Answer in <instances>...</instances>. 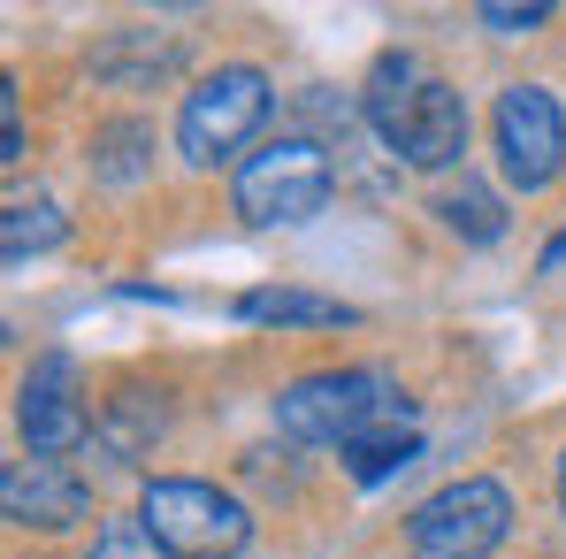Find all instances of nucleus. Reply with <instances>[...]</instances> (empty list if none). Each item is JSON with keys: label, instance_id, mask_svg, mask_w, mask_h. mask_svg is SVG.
Listing matches in <instances>:
<instances>
[{"label": "nucleus", "instance_id": "7", "mask_svg": "<svg viewBox=\"0 0 566 559\" xmlns=\"http://www.w3.org/2000/svg\"><path fill=\"white\" fill-rule=\"evenodd\" d=\"M490 138H497V169L521 191H552L566 169V107L544 85H505L490 107Z\"/></svg>", "mask_w": 566, "mask_h": 559}, {"label": "nucleus", "instance_id": "11", "mask_svg": "<svg viewBox=\"0 0 566 559\" xmlns=\"http://www.w3.org/2000/svg\"><path fill=\"white\" fill-rule=\"evenodd\" d=\"M161 429H169V406H161V391H115L107 398V414H99V453L107 460H146L154 445H161Z\"/></svg>", "mask_w": 566, "mask_h": 559}, {"label": "nucleus", "instance_id": "9", "mask_svg": "<svg viewBox=\"0 0 566 559\" xmlns=\"http://www.w3.org/2000/svg\"><path fill=\"white\" fill-rule=\"evenodd\" d=\"M0 514L15 529H77L93 514V483L70 460H8L0 467Z\"/></svg>", "mask_w": 566, "mask_h": 559}, {"label": "nucleus", "instance_id": "12", "mask_svg": "<svg viewBox=\"0 0 566 559\" xmlns=\"http://www.w3.org/2000/svg\"><path fill=\"white\" fill-rule=\"evenodd\" d=\"M413 453H421V437H413V406H390L382 422H368V429L345 445V475H353V483H382V475H398Z\"/></svg>", "mask_w": 566, "mask_h": 559}, {"label": "nucleus", "instance_id": "2", "mask_svg": "<svg viewBox=\"0 0 566 559\" xmlns=\"http://www.w3.org/2000/svg\"><path fill=\"white\" fill-rule=\"evenodd\" d=\"M269 107H276L269 70H253V62L207 70L185 93V107H177V154H185V169H222V162H238L245 138L269 123Z\"/></svg>", "mask_w": 566, "mask_h": 559}, {"label": "nucleus", "instance_id": "19", "mask_svg": "<svg viewBox=\"0 0 566 559\" xmlns=\"http://www.w3.org/2000/svg\"><path fill=\"white\" fill-rule=\"evenodd\" d=\"M0 162H8V169L23 162V107H15V85L0 93Z\"/></svg>", "mask_w": 566, "mask_h": 559}, {"label": "nucleus", "instance_id": "5", "mask_svg": "<svg viewBox=\"0 0 566 559\" xmlns=\"http://www.w3.org/2000/svg\"><path fill=\"white\" fill-rule=\"evenodd\" d=\"M138 521H146L177 559H230V552L253 545V514H245L230 490L199 483V475H154V483L138 490Z\"/></svg>", "mask_w": 566, "mask_h": 559}, {"label": "nucleus", "instance_id": "8", "mask_svg": "<svg viewBox=\"0 0 566 559\" xmlns=\"http://www.w3.org/2000/svg\"><path fill=\"white\" fill-rule=\"evenodd\" d=\"M15 429H23V445H31V460H70L85 437H99L70 353H39V361H31V375L15 383Z\"/></svg>", "mask_w": 566, "mask_h": 559}, {"label": "nucleus", "instance_id": "14", "mask_svg": "<svg viewBox=\"0 0 566 559\" xmlns=\"http://www.w3.org/2000/svg\"><path fill=\"white\" fill-rule=\"evenodd\" d=\"M85 169H93L99 185H138V177L154 169V123H138V115L99 123V131H93V154H85Z\"/></svg>", "mask_w": 566, "mask_h": 559}, {"label": "nucleus", "instance_id": "17", "mask_svg": "<svg viewBox=\"0 0 566 559\" xmlns=\"http://www.w3.org/2000/svg\"><path fill=\"white\" fill-rule=\"evenodd\" d=\"M85 559H177V552H169L138 514H115V521H99V529H93V552H85Z\"/></svg>", "mask_w": 566, "mask_h": 559}, {"label": "nucleus", "instance_id": "1", "mask_svg": "<svg viewBox=\"0 0 566 559\" xmlns=\"http://www.w3.org/2000/svg\"><path fill=\"white\" fill-rule=\"evenodd\" d=\"M360 115H368V131L406 169H452L468 154V100H460V85L421 77V62L406 46H382L376 54Z\"/></svg>", "mask_w": 566, "mask_h": 559}, {"label": "nucleus", "instance_id": "10", "mask_svg": "<svg viewBox=\"0 0 566 559\" xmlns=\"http://www.w3.org/2000/svg\"><path fill=\"white\" fill-rule=\"evenodd\" d=\"M238 322H276V330H345L360 322V307L329 299V291H298V283H269L238 299Z\"/></svg>", "mask_w": 566, "mask_h": 559}, {"label": "nucleus", "instance_id": "6", "mask_svg": "<svg viewBox=\"0 0 566 559\" xmlns=\"http://www.w3.org/2000/svg\"><path fill=\"white\" fill-rule=\"evenodd\" d=\"M513 537V490L497 475H460L406 514V545L421 559H490Z\"/></svg>", "mask_w": 566, "mask_h": 559}, {"label": "nucleus", "instance_id": "13", "mask_svg": "<svg viewBox=\"0 0 566 559\" xmlns=\"http://www.w3.org/2000/svg\"><path fill=\"white\" fill-rule=\"evenodd\" d=\"M177 62H185V46H177V39H154V31H115L93 54L99 77H107V85H130V93L154 85V77H169Z\"/></svg>", "mask_w": 566, "mask_h": 559}, {"label": "nucleus", "instance_id": "15", "mask_svg": "<svg viewBox=\"0 0 566 559\" xmlns=\"http://www.w3.org/2000/svg\"><path fill=\"white\" fill-rule=\"evenodd\" d=\"M62 238H70V215H62L54 199H8V215H0V253H8V269L54 253Z\"/></svg>", "mask_w": 566, "mask_h": 559}, {"label": "nucleus", "instance_id": "16", "mask_svg": "<svg viewBox=\"0 0 566 559\" xmlns=\"http://www.w3.org/2000/svg\"><path fill=\"white\" fill-rule=\"evenodd\" d=\"M437 215H444V230H460L468 246H490L497 230H505V207H497V191L460 177L452 191H437Z\"/></svg>", "mask_w": 566, "mask_h": 559}, {"label": "nucleus", "instance_id": "18", "mask_svg": "<svg viewBox=\"0 0 566 559\" xmlns=\"http://www.w3.org/2000/svg\"><path fill=\"white\" fill-rule=\"evenodd\" d=\"M474 23H490L497 39H521V31L552 23V8H544V0H521V8H513V0H482V8H474Z\"/></svg>", "mask_w": 566, "mask_h": 559}, {"label": "nucleus", "instance_id": "20", "mask_svg": "<svg viewBox=\"0 0 566 559\" xmlns=\"http://www.w3.org/2000/svg\"><path fill=\"white\" fill-rule=\"evenodd\" d=\"M559 514H566V453H559Z\"/></svg>", "mask_w": 566, "mask_h": 559}, {"label": "nucleus", "instance_id": "3", "mask_svg": "<svg viewBox=\"0 0 566 559\" xmlns=\"http://www.w3.org/2000/svg\"><path fill=\"white\" fill-rule=\"evenodd\" d=\"M329 191H337V169H329V146L322 138H306V131H291V138H269L261 154H245L238 162V215L253 222V230H291V222H306V215H322L329 207Z\"/></svg>", "mask_w": 566, "mask_h": 559}, {"label": "nucleus", "instance_id": "4", "mask_svg": "<svg viewBox=\"0 0 566 559\" xmlns=\"http://www.w3.org/2000/svg\"><path fill=\"white\" fill-rule=\"evenodd\" d=\"M390 406H406V398H398V383L382 369H314L276 391V429L291 445H337L345 453Z\"/></svg>", "mask_w": 566, "mask_h": 559}]
</instances>
